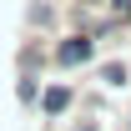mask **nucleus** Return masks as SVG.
Segmentation results:
<instances>
[{"label":"nucleus","instance_id":"39448f33","mask_svg":"<svg viewBox=\"0 0 131 131\" xmlns=\"http://www.w3.org/2000/svg\"><path fill=\"white\" fill-rule=\"evenodd\" d=\"M106 5H111V10H116L121 20H131V0H106Z\"/></svg>","mask_w":131,"mask_h":131},{"label":"nucleus","instance_id":"f03ea898","mask_svg":"<svg viewBox=\"0 0 131 131\" xmlns=\"http://www.w3.org/2000/svg\"><path fill=\"white\" fill-rule=\"evenodd\" d=\"M71 101H76V91H71V86H46V91H40V116H46V121H56V116L71 111Z\"/></svg>","mask_w":131,"mask_h":131},{"label":"nucleus","instance_id":"7ed1b4c3","mask_svg":"<svg viewBox=\"0 0 131 131\" xmlns=\"http://www.w3.org/2000/svg\"><path fill=\"white\" fill-rule=\"evenodd\" d=\"M40 91H46V86H40V76H35V71H20V81H15V96L25 101V106H40Z\"/></svg>","mask_w":131,"mask_h":131},{"label":"nucleus","instance_id":"423d86ee","mask_svg":"<svg viewBox=\"0 0 131 131\" xmlns=\"http://www.w3.org/2000/svg\"><path fill=\"white\" fill-rule=\"evenodd\" d=\"M76 5H96V0H76Z\"/></svg>","mask_w":131,"mask_h":131},{"label":"nucleus","instance_id":"f257e3e1","mask_svg":"<svg viewBox=\"0 0 131 131\" xmlns=\"http://www.w3.org/2000/svg\"><path fill=\"white\" fill-rule=\"evenodd\" d=\"M91 61H96V35H86V30H71L50 46V66H61V71H81Z\"/></svg>","mask_w":131,"mask_h":131},{"label":"nucleus","instance_id":"20e7f679","mask_svg":"<svg viewBox=\"0 0 131 131\" xmlns=\"http://www.w3.org/2000/svg\"><path fill=\"white\" fill-rule=\"evenodd\" d=\"M126 76H131L126 61H106V66H101V86H111V91H116V86H126Z\"/></svg>","mask_w":131,"mask_h":131}]
</instances>
